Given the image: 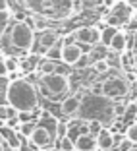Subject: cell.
I'll return each mask as SVG.
<instances>
[{
    "label": "cell",
    "instance_id": "obj_1",
    "mask_svg": "<svg viewBox=\"0 0 137 151\" xmlns=\"http://www.w3.org/2000/svg\"><path fill=\"white\" fill-rule=\"evenodd\" d=\"M6 101L18 111L33 112L39 105V95H37V89L31 81L19 78V80H14L6 85Z\"/></svg>",
    "mask_w": 137,
    "mask_h": 151
},
{
    "label": "cell",
    "instance_id": "obj_2",
    "mask_svg": "<svg viewBox=\"0 0 137 151\" xmlns=\"http://www.w3.org/2000/svg\"><path fill=\"white\" fill-rule=\"evenodd\" d=\"M23 6L31 14L49 19H64L75 14L71 0H23Z\"/></svg>",
    "mask_w": 137,
    "mask_h": 151
},
{
    "label": "cell",
    "instance_id": "obj_3",
    "mask_svg": "<svg viewBox=\"0 0 137 151\" xmlns=\"http://www.w3.org/2000/svg\"><path fill=\"white\" fill-rule=\"evenodd\" d=\"M77 114H81V120L101 118L104 114L114 116V107L106 95H87L85 101H81V109Z\"/></svg>",
    "mask_w": 137,
    "mask_h": 151
},
{
    "label": "cell",
    "instance_id": "obj_4",
    "mask_svg": "<svg viewBox=\"0 0 137 151\" xmlns=\"http://www.w3.org/2000/svg\"><path fill=\"white\" fill-rule=\"evenodd\" d=\"M10 45H12L16 50H21V52H29L35 47V29L27 19L21 22H16L10 27Z\"/></svg>",
    "mask_w": 137,
    "mask_h": 151
},
{
    "label": "cell",
    "instance_id": "obj_5",
    "mask_svg": "<svg viewBox=\"0 0 137 151\" xmlns=\"http://www.w3.org/2000/svg\"><path fill=\"white\" fill-rule=\"evenodd\" d=\"M41 83L44 85V89H46L49 97H60V95H64L68 89H70L68 76L58 74V72H54V74H46V76H41Z\"/></svg>",
    "mask_w": 137,
    "mask_h": 151
},
{
    "label": "cell",
    "instance_id": "obj_6",
    "mask_svg": "<svg viewBox=\"0 0 137 151\" xmlns=\"http://www.w3.org/2000/svg\"><path fill=\"white\" fill-rule=\"evenodd\" d=\"M131 12H133V8L126 2V0L116 2V4L112 6L110 14L106 16V23H108V25H114V27L124 25V23H128L129 19H131Z\"/></svg>",
    "mask_w": 137,
    "mask_h": 151
},
{
    "label": "cell",
    "instance_id": "obj_7",
    "mask_svg": "<svg viewBox=\"0 0 137 151\" xmlns=\"http://www.w3.org/2000/svg\"><path fill=\"white\" fill-rule=\"evenodd\" d=\"M101 89H102V95H106L108 99H120L129 91L128 81H126L124 78H120V76L108 78V80L101 85Z\"/></svg>",
    "mask_w": 137,
    "mask_h": 151
},
{
    "label": "cell",
    "instance_id": "obj_8",
    "mask_svg": "<svg viewBox=\"0 0 137 151\" xmlns=\"http://www.w3.org/2000/svg\"><path fill=\"white\" fill-rule=\"evenodd\" d=\"M73 41H77L79 45H89V47H95V45L101 43V29L95 25H83L77 27L73 33Z\"/></svg>",
    "mask_w": 137,
    "mask_h": 151
},
{
    "label": "cell",
    "instance_id": "obj_9",
    "mask_svg": "<svg viewBox=\"0 0 137 151\" xmlns=\"http://www.w3.org/2000/svg\"><path fill=\"white\" fill-rule=\"evenodd\" d=\"M60 35H58L54 29H43V31H39V35L35 37V45H37V50L39 52H46V50L52 47V45H56V43H60ZM35 49V47H33Z\"/></svg>",
    "mask_w": 137,
    "mask_h": 151
},
{
    "label": "cell",
    "instance_id": "obj_10",
    "mask_svg": "<svg viewBox=\"0 0 137 151\" xmlns=\"http://www.w3.org/2000/svg\"><path fill=\"white\" fill-rule=\"evenodd\" d=\"M83 54V49L77 41H70V43H64L62 41V60L68 66H75V62L79 60V56Z\"/></svg>",
    "mask_w": 137,
    "mask_h": 151
},
{
    "label": "cell",
    "instance_id": "obj_11",
    "mask_svg": "<svg viewBox=\"0 0 137 151\" xmlns=\"http://www.w3.org/2000/svg\"><path fill=\"white\" fill-rule=\"evenodd\" d=\"M29 142L37 147H49L52 143V132L46 126H35L33 132L29 134Z\"/></svg>",
    "mask_w": 137,
    "mask_h": 151
},
{
    "label": "cell",
    "instance_id": "obj_12",
    "mask_svg": "<svg viewBox=\"0 0 137 151\" xmlns=\"http://www.w3.org/2000/svg\"><path fill=\"white\" fill-rule=\"evenodd\" d=\"M98 143H97V136L93 134H79L75 138V151H97Z\"/></svg>",
    "mask_w": 137,
    "mask_h": 151
},
{
    "label": "cell",
    "instance_id": "obj_13",
    "mask_svg": "<svg viewBox=\"0 0 137 151\" xmlns=\"http://www.w3.org/2000/svg\"><path fill=\"white\" fill-rule=\"evenodd\" d=\"M108 49L112 50V52H126L128 50V33H124V31H116V35L112 37V41H110V45H108Z\"/></svg>",
    "mask_w": 137,
    "mask_h": 151
},
{
    "label": "cell",
    "instance_id": "obj_14",
    "mask_svg": "<svg viewBox=\"0 0 137 151\" xmlns=\"http://www.w3.org/2000/svg\"><path fill=\"white\" fill-rule=\"evenodd\" d=\"M79 109H81V99L79 97H66L62 103H60V112L62 114H77L79 112Z\"/></svg>",
    "mask_w": 137,
    "mask_h": 151
},
{
    "label": "cell",
    "instance_id": "obj_15",
    "mask_svg": "<svg viewBox=\"0 0 137 151\" xmlns=\"http://www.w3.org/2000/svg\"><path fill=\"white\" fill-rule=\"evenodd\" d=\"M97 143H98V149L106 151V149H110V147H114V143H116V138H114V134H112L110 130L102 128L101 132L97 134Z\"/></svg>",
    "mask_w": 137,
    "mask_h": 151
},
{
    "label": "cell",
    "instance_id": "obj_16",
    "mask_svg": "<svg viewBox=\"0 0 137 151\" xmlns=\"http://www.w3.org/2000/svg\"><path fill=\"white\" fill-rule=\"evenodd\" d=\"M56 70H58V66H56V60H49V58H44V60H41V62L37 64V72H39L41 76L54 74Z\"/></svg>",
    "mask_w": 137,
    "mask_h": 151
},
{
    "label": "cell",
    "instance_id": "obj_17",
    "mask_svg": "<svg viewBox=\"0 0 137 151\" xmlns=\"http://www.w3.org/2000/svg\"><path fill=\"white\" fill-rule=\"evenodd\" d=\"M116 31H118V27H114V25H106L104 29L101 31V43L104 45V47H108V45H110V41H112V37L116 35Z\"/></svg>",
    "mask_w": 137,
    "mask_h": 151
},
{
    "label": "cell",
    "instance_id": "obj_18",
    "mask_svg": "<svg viewBox=\"0 0 137 151\" xmlns=\"http://www.w3.org/2000/svg\"><path fill=\"white\" fill-rule=\"evenodd\" d=\"M44 58H49V60H60V58H62V41L52 45V47L44 52Z\"/></svg>",
    "mask_w": 137,
    "mask_h": 151
},
{
    "label": "cell",
    "instance_id": "obj_19",
    "mask_svg": "<svg viewBox=\"0 0 137 151\" xmlns=\"http://www.w3.org/2000/svg\"><path fill=\"white\" fill-rule=\"evenodd\" d=\"M10 22H12V14H10V10H0V37L4 35V31L8 29Z\"/></svg>",
    "mask_w": 137,
    "mask_h": 151
},
{
    "label": "cell",
    "instance_id": "obj_20",
    "mask_svg": "<svg viewBox=\"0 0 137 151\" xmlns=\"http://www.w3.org/2000/svg\"><path fill=\"white\" fill-rule=\"evenodd\" d=\"M58 147L62 151H75V142L70 138V136H64V138L58 139Z\"/></svg>",
    "mask_w": 137,
    "mask_h": 151
},
{
    "label": "cell",
    "instance_id": "obj_21",
    "mask_svg": "<svg viewBox=\"0 0 137 151\" xmlns=\"http://www.w3.org/2000/svg\"><path fill=\"white\" fill-rule=\"evenodd\" d=\"M93 70L97 72V74H106V72L110 70V64H108L106 58H98V60L93 62Z\"/></svg>",
    "mask_w": 137,
    "mask_h": 151
},
{
    "label": "cell",
    "instance_id": "obj_22",
    "mask_svg": "<svg viewBox=\"0 0 137 151\" xmlns=\"http://www.w3.org/2000/svg\"><path fill=\"white\" fill-rule=\"evenodd\" d=\"M124 118L126 120H133L137 118V101L135 103H128L124 109Z\"/></svg>",
    "mask_w": 137,
    "mask_h": 151
},
{
    "label": "cell",
    "instance_id": "obj_23",
    "mask_svg": "<svg viewBox=\"0 0 137 151\" xmlns=\"http://www.w3.org/2000/svg\"><path fill=\"white\" fill-rule=\"evenodd\" d=\"M93 62V56H91V52H83L79 56V60L75 62V68H79V70H83V68H89V64Z\"/></svg>",
    "mask_w": 137,
    "mask_h": 151
},
{
    "label": "cell",
    "instance_id": "obj_24",
    "mask_svg": "<svg viewBox=\"0 0 137 151\" xmlns=\"http://www.w3.org/2000/svg\"><path fill=\"white\" fill-rule=\"evenodd\" d=\"M102 128H104V124H102L101 118H91V120H89V132L93 134V136H97Z\"/></svg>",
    "mask_w": 137,
    "mask_h": 151
},
{
    "label": "cell",
    "instance_id": "obj_25",
    "mask_svg": "<svg viewBox=\"0 0 137 151\" xmlns=\"http://www.w3.org/2000/svg\"><path fill=\"white\" fill-rule=\"evenodd\" d=\"M118 147H120V151H131L133 147H135V143L126 136V138H122V139L118 138Z\"/></svg>",
    "mask_w": 137,
    "mask_h": 151
},
{
    "label": "cell",
    "instance_id": "obj_26",
    "mask_svg": "<svg viewBox=\"0 0 137 151\" xmlns=\"http://www.w3.org/2000/svg\"><path fill=\"white\" fill-rule=\"evenodd\" d=\"M126 136H128V138L137 145V122H131V124L128 126V130H126Z\"/></svg>",
    "mask_w": 137,
    "mask_h": 151
},
{
    "label": "cell",
    "instance_id": "obj_27",
    "mask_svg": "<svg viewBox=\"0 0 137 151\" xmlns=\"http://www.w3.org/2000/svg\"><path fill=\"white\" fill-rule=\"evenodd\" d=\"M4 62H6V66H8V70L10 72H16V70H19V64H18V60L16 58H4Z\"/></svg>",
    "mask_w": 137,
    "mask_h": 151
},
{
    "label": "cell",
    "instance_id": "obj_28",
    "mask_svg": "<svg viewBox=\"0 0 137 151\" xmlns=\"http://www.w3.org/2000/svg\"><path fill=\"white\" fill-rule=\"evenodd\" d=\"M56 132H58V139L64 138V136H68V124H64V122H56Z\"/></svg>",
    "mask_w": 137,
    "mask_h": 151
},
{
    "label": "cell",
    "instance_id": "obj_29",
    "mask_svg": "<svg viewBox=\"0 0 137 151\" xmlns=\"http://www.w3.org/2000/svg\"><path fill=\"white\" fill-rule=\"evenodd\" d=\"M8 74H10V70H8V66H6V62L0 60V78H6Z\"/></svg>",
    "mask_w": 137,
    "mask_h": 151
},
{
    "label": "cell",
    "instance_id": "obj_30",
    "mask_svg": "<svg viewBox=\"0 0 137 151\" xmlns=\"http://www.w3.org/2000/svg\"><path fill=\"white\" fill-rule=\"evenodd\" d=\"M83 2H85V0H71V4H73V10H75V12H81Z\"/></svg>",
    "mask_w": 137,
    "mask_h": 151
},
{
    "label": "cell",
    "instance_id": "obj_31",
    "mask_svg": "<svg viewBox=\"0 0 137 151\" xmlns=\"http://www.w3.org/2000/svg\"><path fill=\"white\" fill-rule=\"evenodd\" d=\"M0 10H10V2L8 0H0Z\"/></svg>",
    "mask_w": 137,
    "mask_h": 151
},
{
    "label": "cell",
    "instance_id": "obj_32",
    "mask_svg": "<svg viewBox=\"0 0 137 151\" xmlns=\"http://www.w3.org/2000/svg\"><path fill=\"white\" fill-rule=\"evenodd\" d=\"M131 56H133V68L137 70V49H133V50H131Z\"/></svg>",
    "mask_w": 137,
    "mask_h": 151
},
{
    "label": "cell",
    "instance_id": "obj_33",
    "mask_svg": "<svg viewBox=\"0 0 137 151\" xmlns=\"http://www.w3.org/2000/svg\"><path fill=\"white\" fill-rule=\"evenodd\" d=\"M126 2H128L131 8H137V0H126Z\"/></svg>",
    "mask_w": 137,
    "mask_h": 151
},
{
    "label": "cell",
    "instance_id": "obj_34",
    "mask_svg": "<svg viewBox=\"0 0 137 151\" xmlns=\"http://www.w3.org/2000/svg\"><path fill=\"white\" fill-rule=\"evenodd\" d=\"M4 142L6 139H4V136H2V132H0V145H4Z\"/></svg>",
    "mask_w": 137,
    "mask_h": 151
},
{
    "label": "cell",
    "instance_id": "obj_35",
    "mask_svg": "<svg viewBox=\"0 0 137 151\" xmlns=\"http://www.w3.org/2000/svg\"><path fill=\"white\" fill-rule=\"evenodd\" d=\"M106 151H120V147H110V149H106Z\"/></svg>",
    "mask_w": 137,
    "mask_h": 151
},
{
    "label": "cell",
    "instance_id": "obj_36",
    "mask_svg": "<svg viewBox=\"0 0 137 151\" xmlns=\"http://www.w3.org/2000/svg\"><path fill=\"white\" fill-rule=\"evenodd\" d=\"M10 151H21L19 147H10Z\"/></svg>",
    "mask_w": 137,
    "mask_h": 151
},
{
    "label": "cell",
    "instance_id": "obj_37",
    "mask_svg": "<svg viewBox=\"0 0 137 151\" xmlns=\"http://www.w3.org/2000/svg\"><path fill=\"white\" fill-rule=\"evenodd\" d=\"M0 151H4V147H2V145H0Z\"/></svg>",
    "mask_w": 137,
    "mask_h": 151
}]
</instances>
